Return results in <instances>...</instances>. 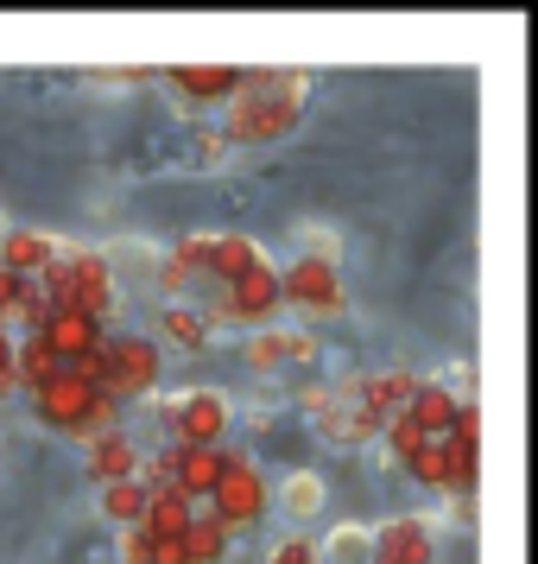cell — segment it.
Returning <instances> with one entry per match:
<instances>
[{
    "mask_svg": "<svg viewBox=\"0 0 538 564\" xmlns=\"http://www.w3.org/2000/svg\"><path fill=\"white\" fill-rule=\"evenodd\" d=\"M305 102H310L305 70H241L216 140H222V147H266V140H285V133L298 128Z\"/></svg>",
    "mask_w": 538,
    "mask_h": 564,
    "instance_id": "cell-1",
    "label": "cell"
},
{
    "mask_svg": "<svg viewBox=\"0 0 538 564\" xmlns=\"http://www.w3.org/2000/svg\"><path fill=\"white\" fill-rule=\"evenodd\" d=\"M229 533H241V527H260L266 520V508H273V488H266V476L254 469V457L248 451H229V469H222V482H216V495L204 501Z\"/></svg>",
    "mask_w": 538,
    "mask_h": 564,
    "instance_id": "cell-2",
    "label": "cell"
},
{
    "mask_svg": "<svg viewBox=\"0 0 538 564\" xmlns=\"http://www.w3.org/2000/svg\"><path fill=\"white\" fill-rule=\"evenodd\" d=\"M114 299H121V280H114V267L102 260V248H64V299L57 305L108 324L114 317Z\"/></svg>",
    "mask_w": 538,
    "mask_h": 564,
    "instance_id": "cell-3",
    "label": "cell"
},
{
    "mask_svg": "<svg viewBox=\"0 0 538 564\" xmlns=\"http://www.w3.org/2000/svg\"><path fill=\"white\" fill-rule=\"evenodd\" d=\"M158 375H165V356H158L153 336H108V375L96 393H108V400H153Z\"/></svg>",
    "mask_w": 538,
    "mask_h": 564,
    "instance_id": "cell-4",
    "label": "cell"
},
{
    "mask_svg": "<svg viewBox=\"0 0 538 564\" xmlns=\"http://www.w3.org/2000/svg\"><path fill=\"white\" fill-rule=\"evenodd\" d=\"M229 419H234V406L222 387H184V393L165 400V437L172 444H222Z\"/></svg>",
    "mask_w": 538,
    "mask_h": 564,
    "instance_id": "cell-5",
    "label": "cell"
},
{
    "mask_svg": "<svg viewBox=\"0 0 538 564\" xmlns=\"http://www.w3.org/2000/svg\"><path fill=\"white\" fill-rule=\"evenodd\" d=\"M279 292H285V305H298L305 317H342V305H349L336 260H310V254L279 267Z\"/></svg>",
    "mask_w": 538,
    "mask_h": 564,
    "instance_id": "cell-6",
    "label": "cell"
},
{
    "mask_svg": "<svg viewBox=\"0 0 538 564\" xmlns=\"http://www.w3.org/2000/svg\"><path fill=\"white\" fill-rule=\"evenodd\" d=\"M367 564H437V520L431 513H393L367 533Z\"/></svg>",
    "mask_w": 538,
    "mask_h": 564,
    "instance_id": "cell-7",
    "label": "cell"
},
{
    "mask_svg": "<svg viewBox=\"0 0 538 564\" xmlns=\"http://www.w3.org/2000/svg\"><path fill=\"white\" fill-rule=\"evenodd\" d=\"M165 451H172V488L204 508L222 482V469H229V444H165Z\"/></svg>",
    "mask_w": 538,
    "mask_h": 564,
    "instance_id": "cell-8",
    "label": "cell"
},
{
    "mask_svg": "<svg viewBox=\"0 0 538 564\" xmlns=\"http://www.w3.org/2000/svg\"><path fill=\"white\" fill-rule=\"evenodd\" d=\"M140 451H146V444H140V437H133L128 425H121V432L89 437V444H83V476H89L96 488H108V482H133V476H140Z\"/></svg>",
    "mask_w": 538,
    "mask_h": 564,
    "instance_id": "cell-9",
    "label": "cell"
},
{
    "mask_svg": "<svg viewBox=\"0 0 538 564\" xmlns=\"http://www.w3.org/2000/svg\"><path fill=\"white\" fill-rule=\"evenodd\" d=\"M89 400H96V387H83L70 368H57L45 387H32V412H39V425H52V432H77Z\"/></svg>",
    "mask_w": 538,
    "mask_h": 564,
    "instance_id": "cell-10",
    "label": "cell"
},
{
    "mask_svg": "<svg viewBox=\"0 0 538 564\" xmlns=\"http://www.w3.org/2000/svg\"><path fill=\"white\" fill-rule=\"evenodd\" d=\"M266 260V248H260L254 235H204V280L222 292V285H234L248 267H260Z\"/></svg>",
    "mask_w": 538,
    "mask_h": 564,
    "instance_id": "cell-11",
    "label": "cell"
},
{
    "mask_svg": "<svg viewBox=\"0 0 538 564\" xmlns=\"http://www.w3.org/2000/svg\"><path fill=\"white\" fill-rule=\"evenodd\" d=\"M39 336L57 349V361H77V356H89V349L108 336V324H96V317H83V311H64V305H57L52 317L39 324Z\"/></svg>",
    "mask_w": 538,
    "mask_h": 564,
    "instance_id": "cell-12",
    "label": "cell"
},
{
    "mask_svg": "<svg viewBox=\"0 0 538 564\" xmlns=\"http://www.w3.org/2000/svg\"><path fill=\"white\" fill-rule=\"evenodd\" d=\"M57 248H64V241H57L52 229H0V267L20 273V280H32Z\"/></svg>",
    "mask_w": 538,
    "mask_h": 564,
    "instance_id": "cell-13",
    "label": "cell"
},
{
    "mask_svg": "<svg viewBox=\"0 0 538 564\" xmlns=\"http://www.w3.org/2000/svg\"><path fill=\"white\" fill-rule=\"evenodd\" d=\"M165 77H172V89L190 96V102H229L241 70H234V64H178V70H165Z\"/></svg>",
    "mask_w": 538,
    "mask_h": 564,
    "instance_id": "cell-14",
    "label": "cell"
},
{
    "mask_svg": "<svg viewBox=\"0 0 538 564\" xmlns=\"http://www.w3.org/2000/svg\"><path fill=\"white\" fill-rule=\"evenodd\" d=\"M406 419L425 437H443L450 419H457V393H450L443 381H425V375H418V387H411V400H406Z\"/></svg>",
    "mask_w": 538,
    "mask_h": 564,
    "instance_id": "cell-15",
    "label": "cell"
},
{
    "mask_svg": "<svg viewBox=\"0 0 538 564\" xmlns=\"http://www.w3.org/2000/svg\"><path fill=\"white\" fill-rule=\"evenodd\" d=\"M406 476L418 488H431V495H450L457 501V469H450V451H443V437H425L418 451L406 457Z\"/></svg>",
    "mask_w": 538,
    "mask_h": 564,
    "instance_id": "cell-16",
    "label": "cell"
},
{
    "mask_svg": "<svg viewBox=\"0 0 538 564\" xmlns=\"http://www.w3.org/2000/svg\"><path fill=\"white\" fill-rule=\"evenodd\" d=\"M57 368H64V361H57V349L52 343H45V336L32 330V336H13V387H45L57 375Z\"/></svg>",
    "mask_w": 538,
    "mask_h": 564,
    "instance_id": "cell-17",
    "label": "cell"
},
{
    "mask_svg": "<svg viewBox=\"0 0 538 564\" xmlns=\"http://www.w3.org/2000/svg\"><path fill=\"white\" fill-rule=\"evenodd\" d=\"M229 539L234 533L216 520V513L197 508V513H190V527H184V558H190V564H222V558H229Z\"/></svg>",
    "mask_w": 538,
    "mask_h": 564,
    "instance_id": "cell-18",
    "label": "cell"
},
{
    "mask_svg": "<svg viewBox=\"0 0 538 564\" xmlns=\"http://www.w3.org/2000/svg\"><path fill=\"white\" fill-rule=\"evenodd\" d=\"M190 513H197V501H184L178 488H158V495H146V513H140V527H146L153 539H184Z\"/></svg>",
    "mask_w": 538,
    "mask_h": 564,
    "instance_id": "cell-19",
    "label": "cell"
},
{
    "mask_svg": "<svg viewBox=\"0 0 538 564\" xmlns=\"http://www.w3.org/2000/svg\"><path fill=\"white\" fill-rule=\"evenodd\" d=\"M158 336L172 343V349H184V356H204L209 349V324L197 305H165L158 311Z\"/></svg>",
    "mask_w": 538,
    "mask_h": 564,
    "instance_id": "cell-20",
    "label": "cell"
},
{
    "mask_svg": "<svg viewBox=\"0 0 538 564\" xmlns=\"http://www.w3.org/2000/svg\"><path fill=\"white\" fill-rule=\"evenodd\" d=\"M279 495H285V520H298V527L323 513V476H317V469H298V476H285Z\"/></svg>",
    "mask_w": 538,
    "mask_h": 564,
    "instance_id": "cell-21",
    "label": "cell"
},
{
    "mask_svg": "<svg viewBox=\"0 0 538 564\" xmlns=\"http://www.w3.org/2000/svg\"><path fill=\"white\" fill-rule=\"evenodd\" d=\"M96 508H102V520H114V527H140V513H146V488L140 482H108L102 495H96Z\"/></svg>",
    "mask_w": 538,
    "mask_h": 564,
    "instance_id": "cell-22",
    "label": "cell"
},
{
    "mask_svg": "<svg viewBox=\"0 0 538 564\" xmlns=\"http://www.w3.org/2000/svg\"><path fill=\"white\" fill-rule=\"evenodd\" d=\"M241 361H248L254 375H273V368H285V330H254L248 343H241Z\"/></svg>",
    "mask_w": 538,
    "mask_h": 564,
    "instance_id": "cell-23",
    "label": "cell"
},
{
    "mask_svg": "<svg viewBox=\"0 0 538 564\" xmlns=\"http://www.w3.org/2000/svg\"><path fill=\"white\" fill-rule=\"evenodd\" d=\"M381 432H386V463H406L411 451H418V444H425V432H418V425H411L406 412H399V419H386Z\"/></svg>",
    "mask_w": 538,
    "mask_h": 564,
    "instance_id": "cell-24",
    "label": "cell"
},
{
    "mask_svg": "<svg viewBox=\"0 0 538 564\" xmlns=\"http://www.w3.org/2000/svg\"><path fill=\"white\" fill-rule=\"evenodd\" d=\"M260 564H323V552H317V539H305V533H285L273 552Z\"/></svg>",
    "mask_w": 538,
    "mask_h": 564,
    "instance_id": "cell-25",
    "label": "cell"
},
{
    "mask_svg": "<svg viewBox=\"0 0 538 564\" xmlns=\"http://www.w3.org/2000/svg\"><path fill=\"white\" fill-rule=\"evenodd\" d=\"M121 564H153V533L146 527H121Z\"/></svg>",
    "mask_w": 538,
    "mask_h": 564,
    "instance_id": "cell-26",
    "label": "cell"
},
{
    "mask_svg": "<svg viewBox=\"0 0 538 564\" xmlns=\"http://www.w3.org/2000/svg\"><path fill=\"white\" fill-rule=\"evenodd\" d=\"M20 292H26V280L0 267V330H7V317H13V305H20Z\"/></svg>",
    "mask_w": 538,
    "mask_h": 564,
    "instance_id": "cell-27",
    "label": "cell"
},
{
    "mask_svg": "<svg viewBox=\"0 0 538 564\" xmlns=\"http://www.w3.org/2000/svg\"><path fill=\"white\" fill-rule=\"evenodd\" d=\"M285 361H317V336L310 330H285Z\"/></svg>",
    "mask_w": 538,
    "mask_h": 564,
    "instance_id": "cell-28",
    "label": "cell"
},
{
    "mask_svg": "<svg viewBox=\"0 0 538 564\" xmlns=\"http://www.w3.org/2000/svg\"><path fill=\"white\" fill-rule=\"evenodd\" d=\"M153 564H190L184 558V539H153Z\"/></svg>",
    "mask_w": 538,
    "mask_h": 564,
    "instance_id": "cell-29",
    "label": "cell"
},
{
    "mask_svg": "<svg viewBox=\"0 0 538 564\" xmlns=\"http://www.w3.org/2000/svg\"><path fill=\"white\" fill-rule=\"evenodd\" d=\"M7 368H13V336L0 330V375H7Z\"/></svg>",
    "mask_w": 538,
    "mask_h": 564,
    "instance_id": "cell-30",
    "label": "cell"
}]
</instances>
